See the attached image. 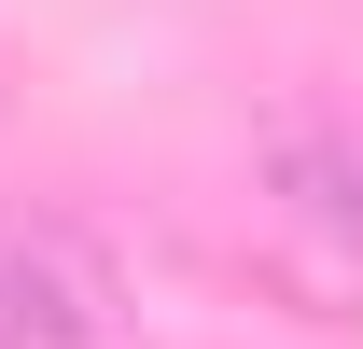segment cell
<instances>
[{
    "mask_svg": "<svg viewBox=\"0 0 363 349\" xmlns=\"http://www.w3.org/2000/svg\"><path fill=\"white\" fill-rule=\"evenodd\" d=\"M252 265L294 321H363V126H294L252 168Z\"/></svg>",
    "mask_w": 363,
    "mask_h": 349,
    "instance_id": "obj_1",
    "label": "cell"
},
{
    "mask_svg": "<svg viewBox=\"0 0 363 349\" xmlns=\"http://www.w3.org/2000/svg\"><path fill=\"white\" fill-rule=\"evenodd\" d=\"M126 279L70 210H0V349H112Z\"/></svg>",
    "mask_w": 363,
    "mask_h": 349,
    "instance_id": "obj_2",
    "label": "cell"
}]
</instances>
